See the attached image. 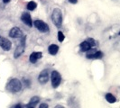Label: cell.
Masks as SVG:
<instances>
[{"mask_svg": "<svg viewBox=\"0 0 120 108\" xmlns=\"http://www.w3.org/2000/svg\"><path fill=\"white\" fill-rule=\"evenodd\" d=\"M6 89L11 93H17L22 89V83L17 78H13L7 83Z\"/></svg>", "mask_w": 120, "mask_h": 108, "instance_id": "cell-1", "label": "cell"}, {"mask_svg": "<svg viewBox=\"0 0 120 108\" xmlns=\"http://www.w3.org/2000/svg\"><path fill=\"white\" fill-rule=\"evenodd\" d=\"M52 20L56 27H60L62 24V14L59 8H55L52 14Z\"/></svg>", "mask_w": 120, "mask_h": 108, "instance_id": "cell-2", "label": "cell"}, {"mask_svg": "<svg viewBox=\"0 0 120 108\" xmlns=\"http://www.w3.org/2000/svg\"><path fill=\"white\" fill-rule=\"evenodd\" d=\"M25 40H26V37L24 36L23 39L21 40L20 43H19V45L17 46V48L15 49V53H14V57H15V59H17L18 57H20L22 54L24 53V49H25Z\"/></svg>", "mask_w": 120, "mask_h": 108, "instance_id": "cell-3", "label": "cell"}, {"mask_svg": "<svg viewBox=\"0 0 120 108\" xmlns=\"http://www.w3.org/2000/svg\"><path fill=\"white\" fill-rule=\"evenodd\" d=\"M34 27L37 30H39L42 32H48L49 31H50L48 24H46V23H44L42 20H35L34 22Z\"/></svg>", "mask_w": 120, "mask_h": 108, "instance_id": "cell-4", "label": "cell"}, {"mask_svg": "<svg viewBox=\"0 0 120 108\" xmlns=\"http://www.w3.org/2000/svg\"><path fill=\"white\" fill-rule=\"evenodd\" d=\"M52 85L54 88H57L60 86V82H61V77H60V73L58 71H52Z\"/></svg>", "mask_w": 120, "mask_h": 108, "instance_id": "cell-5", "label": "cell"}, {"mask_svg": "<svg viewBox=\"0 0 120 108\" xmlns=\"http://www.w3.org/2000/svg\"><path fill=\"white\" fill-rule=\"evenodd\" d=\"M11 46H12V44L9 40H7L6 38L0 35V47L1 48L6 51H8V50H10Z\"/></svg>", "mask_w": 120, "mask_h": 108, "instance_id": "cell-6", "label": "cell"}, {"mask_svg": "<svg viewBox=\"0 0 120 108\" xmlns=\"http://www.w3.org/2000/svg\"><path fill=\"white\" fill-rule=\"evenodd\" d=\"M49 80V72L47 69H43L39 77H38V81L41 83V84H46Z\"/></svg>", "mask_w": 120, "mask_h": 108, "instance_id": "cell-7", "label": "cell"}, {"mask_svg": "<svg viewBox=\"0 0 120 108\" xmlns=\"http://www.w3.org/2000/svg\"><path fill=\"white\" fill-rule=\"evenodd\" d=\"M9 36L11 38H20L23 36V32L18 27H13L9 32Z\"/></svg>", "mask_w": 120, "mask_h": 108, "instance_id": "cell-8", "label": "cell"}, {"mask_svg": "<svg viewBox=\"0 0 120 108\" xmlns=\"http://www.w3.org/2000/svg\"><path fill=\"white\" fill-rule=\"evenodd\" d=\"M21 20L23 21V23L26 25H28L29 27L33 26V21H32V18H31L30 14L28 13H24L21 16Z\"/></svg>", "mask_w": 120, "mask_h": 108, "instance_id": "cell-9", "label": "cell"}, {"mask_svg": "<svg viewBox=\"0 0 120 108\" xmlns=\"http://www.w3.org/2000/svg\"><path fill=\"white\" fill-rule=\"evenodd\" d=\"M103 57V53L101 51H98L95 50H92L87 54V58L88 59H101Z\"/></svg>", "mask_w": 120, "mask_h": 108, "instance_id": "cell-10", "label": "cell"}, {"mask_svg": "<svg viewBox=\"0 0 120 108\" xmlns=\"http://www.w3.org/2000/svg\"><path fill=\"white\" fill-rule=\"evenodd\" d=\"M42 57V52H38V51L33 52V53L30 55V61L32 63H35L36 61L39 60V59H41Z\"/></svg>", "mask_w": 120, "mask_h": 108, "instance_id": "cell-11", "label": "cell"}, {"mask_svg": "<svg viewBox=\"0 0 120 108\" xmlns=\"http://www.w3.org/2000/svg\"><path fill=\"white\" fill-rule=\"evenodd\" d=\"M90 49H92V47L88 41H84L80 43V50L82 51H89V50H90Z\"/></svg>", "mask_w": 120, "mask_h": 108, "instance_id": "cell-12", "label": "cell"}, {"mask_svg": "<svg viewBox=\"0 0 120 108\" xmlns=\"http://www.w3.org/2000/svg\"><path fill=\"white\" fill-rule=\"evenodd\" d=\"M40 101V98L38 96H34L32 97L30 100V102L28 103V104L26 105V107H34V105L37 104Z\"/></svg>", "mask_w": 120, "mask_h": 108, "instance_id": "cell-13", "label": "cell"}, {"mask_svg": "<svg viewBox=\"0 0 120 108\" xmlns=\"http://www.w3.org/2000/svg\"><path fill=\"white\" fill-rule=\"evenodd\" d=\"M58 50H59V46L56 45V44H52V45L49 46L48 48V51L51 55H55L58 52Z\"/></svg>", "mask_w": 120, "mask_h": 108, "instance_id": "cell-14", "label": "cell"}, {"mask_svg": "<svg viewBox=\"0 0 120 108\" xmlns=\"http://www.w3.org/2000/svg\"><path fill=\"white\" fill-rule=\"evenodd\" d=\"M106 99H107V101L108 103H110V104H113L116 101V97H115L112 94H110V93H108L106 95Z\"/></svg>", "mask_w": 120, "mask_h": 108, "instance_id": "cell-15", "label": "cell"}, {"mask_svg": "<svg viewBox=\"0 0 120 108\" xmlns=\"http://www.w3.org/2000/svg\"><path fill=\"white\" fill-rule=\"evenodd\" d=\"M36 6H37V4H36L35 2L30 1V2L27 4V9L30 10V11H34V10L36 8Z\"/></svg>", "mask_w": 120, "mask_h": 108, "instance_id": "cell-16", "label": "cell"}, {"mask_svg": "<svg viewBox=\"0 0 120 108\" xmlns=\"http://www.w3.org/2000/svg\"><path fill=\"white\" fill-rule=\"evenodd\" d=\"M64 39H65V36H64V34H63V32L60 31V32H58V40H59V42H62L63 41H64Z\"/></svg>", "mask_w": 120, "mask_h": 108, "instance_id": "cell-17", "label": "cell"}, {"mask_svg": "<svg viewBox=\"0 0 120 108\" xmlns=\"http://www.w3.org/2000/svg\"><path fill=\"white\" fill-rule=\"evenodd\" d=\"M87 41H88V42H90V44L91 45V47H93V46L95 45V41H94L93 39H88Z\"/></svg>", "mask_w": 120, "mask_h": 108, "instance_id": "cell-18", "label": "cell"}, {"mask_svg": "<svg viewBox=\"0 0 120 108\" xmlns=\"http://www.w3.org/2000/svg\"><path fill=\"white\" fill-rule=\"evenodd\" d=\"M40 108H48L49 105L48 104H41V105L39 106Z\"/></svg>", "mask_w": 120, "mask_h": 108, "instance_id": "cell-19", "label": "cell"}, {"mask_svg": "<svg viewBox=\"0 0 120 108\" xmlns=\"http://www.w3.org/2000/svg\"><path fill=\"white\" fill-rule=\"evenodd\" d=\"M71 4H77V2H78V0H69Z\"/></svg>", "mask_w": 120, "mask_h": 108, "instance_id": "cell-20", "label": "cell"}, {"mask_svg": "<svg viewBox=\"0 0 120 108\" xmlns=\"http://www.w3.org/2000/svg\"><path fill=\"white\" fill-rule=\"evenodd\" d=\"M9 1H10V0H3V2H4L5 4H6V3H8Z\"/></svg>", "mask_w": 120, "mask_h": 108, "instance_id": "cell-21", "label": "cell"}]
</instances>
